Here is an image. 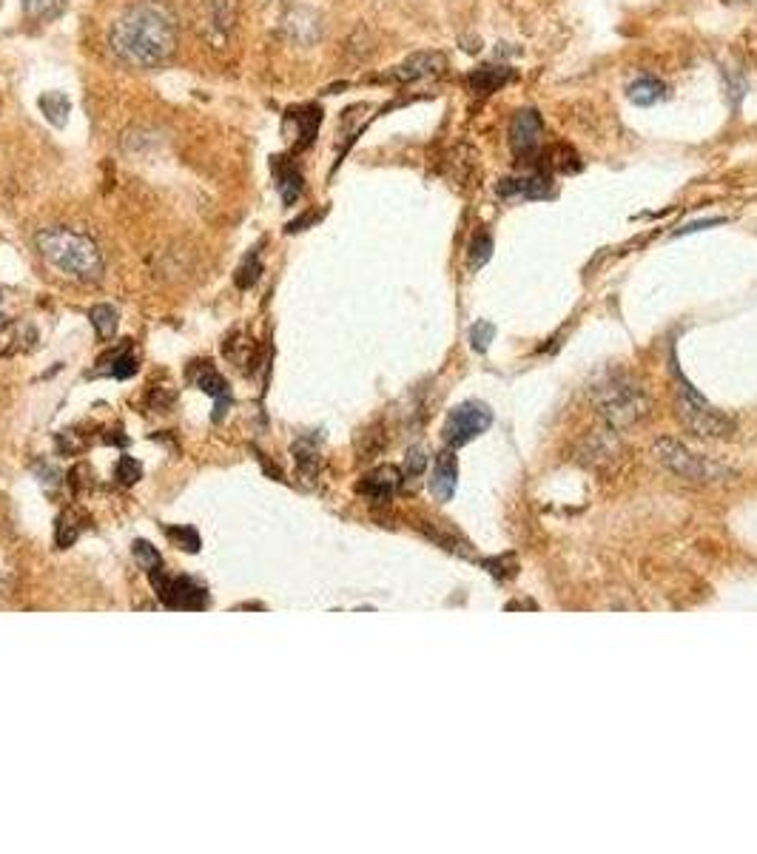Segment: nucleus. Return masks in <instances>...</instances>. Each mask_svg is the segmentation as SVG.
I'll return each mask as SVG.
<instances>
[{
  "mask_svg": "<svg viewBox=\"0 0 757 854\" xmlns=\"http://www.w3.org/2000/svg\"><path fill=\"white\" fill-rule=\"evenodd\" d=\"M180 23L168 0H140L111 23V55L131 69H154L177 49Z\"/></svg>",
  "mask_w": 757,
  "mask_h": 854,
  "instance_id": "obj_1",
  "label": "nucleus"
},
{
  "mask_svg": "<svg viewBox=\"0 0 757 854\" xmlns=\"http://www.w3.org/2000/svg\"><path fill=\"white\" fill-rule=\"evenodd\" d=\"M40 257L57 268L60 274L77 279V282H100L106 262L100 248L86 234H77L72 228H46L35 237Z\"/></svg>",
  "mask_w": 757,
  "mask_h": 854,
  "instance_id": "obj_2",
  "label": "nucleus"
},
{
  "mask_svg": "<svg viewBox=\"0 0 757 854\" xmlns=\"http://www.w3.org/2000/svg\"><path fill=\"white\" fill-rule=\"evenodd\" d=\"M595 408L612 430H627V427L638 425L641 419H647L652 402H649L647 390L635 385L632 379L610 376L595 388Z\"/></svg>",
  "mask_w": 757,
  "mask_h": 854,
  "instance_id": "obj_3",
  "label": "nucleus"
},
{
  "mask_svg": "<svg viewBox=\"0 0 757 854\" xmlns=\"http://www.w3.org/2000/svg\"><path fill=\"white\" fill-rule=\"evenodd\" d=\"M672 373H675V379H678L675 413H678L681 425H684L689 433L701 436V439H723V436H729V433L735 430V422L718 408H712V405L706 402V396H701L698 390L686 382L684 373L678 368V362H672Z\"/></svg>",
  "mask_w": 757,
  "mask_h": 854,
  "instance_id": "obj_4",
  "label": "nucleus"
},
{
  "mask_svg": "<svg viewBox=\"0 0 757 854\" xmlns=\"http://www.w3.org/2000/svg\"><path fill=\"white\" fill-rule=\"evenodd\" d=\"M655 456H658V462H661L669 473H675V476L684 479V482L712 484L726 482V479L735 476L726 465L709 459V456H701V453H695V450H689V447L675 442V439H658V442H655Z\"/></svg>",
  "mask_w": 757,
  "mask_h": 854,
  "instance_id": "obj_5",
  "label": "nucleus"
},
{
  "mask_svg": "<svg viewBox=\"0 0 757 854\" xmlns=\"http://www.w3.org/2000/svg\"><path fill=\"white\" fill-rule=\"evenodd\" d=\"M490 425H493V413H490L487 405H479V402L456 405V408L447 413V419H444V445L459 450V447L470 445L473 439H479L481 433Z\"/></svg>",
  "mask_w": 757,
  "mask_h": 854,
  "instance_id": "obj_6",
  "label": "nucleus"
},
{
  "mask_svg": "<svg viewBox=\"0 0 757 854\" xmlns=\"http://www.w3.org/2000/svg\"><path fill=\"white\" fill-rule=\"evenodd\" d=\"M148 576H151V587L157 590L160 601L168 610H203V607H208V593L200 581L188 576H166L163 570H154Z\"/></svg>",
  "mask_w": 757,
  "mask_h": 854,
  "instance_id": "obj_7",
  "label": "nucleus"
},
{
  "mask_svg": "<svg viewBox=\"0 0 757 854\" xmlns=\"http://www.w3.org/2000/svg\"><path fill=\"white\" fill-rule=\"evenodd\" d=\"M541 137H544V120L536 109H521L510 120V151L518 163H538V151H541Z\"/></svg>",
  "mask_w": 757,
  "mask_h": 854,
  "instance_id": "obj_8",
  "label": "nucleus"
},
{
  "mask_svg": "<svg viewBox=\"0 0 757 854\" xmlns=\"http://www.w3.org/2000/svg\"><path fill=\"white\" fill-rule=\"evenodd\" d=\"M496 194L507 203H524V200H547L553 197V174L550 168L536 166L530 168L527 174H516V177H504L496 186Z\"/></svg>",
  "mask_w": 757,
  "mask_h": 854,
  "instance_id": "obj_9",
  "label": "nucleus"
},
{
  "mask_svg": "<svg viewBox=\"0 0 757 854\" xmlns=\"http://www.w3.org/2000/svg\"><path fill=\"white\" fill-rule=\"evenodd\" d=\"M191 12L197 20V29L205 38L222 43L234 32L237 23V0H191Z\"/></svg>",
  "mask_w": 757,
  "mask_h": 854,
  "instance_id": "obj_10",
  "label": "nucleus"
},
{
  "mask_svg": "<svg viewBox=\"0 0 757 854\" xmlns=\"http://www.w3.org/2000/svg\"><path fill=\"white\" fill-rule=\"evenodd\" d=\"M444 69H447V60H444L442 52H416V55L407 57L405 63H399L388 75V80L405 86V83H419V80L439 77Z\"/></svg>",
  "mask_w": 757,
  "mask_h": 854,
  "instance_id": "obj_11",
  "label": "nucleus"
},
{
  "mask_svg": "<svg viewBox=\"0 0 757 854\" xmlns=\"http://www.w3.org/2000/svg\"><path fill=\"white\" fill-rule=\"evenodd\" d=\"M191 382L197 388L208 393L214 402H217V413H214V422H220L222 413H228V405H231V388L211 362H194V371H191Z\"/></svg>",
  "mask_w": 757,
  "mask_h": 854,
  "instance_id": "obj_12",
  "label": "nucleus"
},
{
  "mask_svg": "<svg viewBox=\"0 0 757 854\" xmlns=\"http://www.w3.org/2000/svg\"><path fill=\"white\" fill-rule=\"evenodd\" d=\"M456 484H459V459H456V450L447 447V450H442L436 456L430 493L436 496V502H450L453 493H456Z\"/></svg>",
  "mask_w": 757,
  "mask_h": 854,
  "instance_id": "obj_13",
  "label": "nucleus"
},
{
  "mask_svg": "<svg viewBox=\"0 0 757 854\" xmlns=\"http://www.w3.org/2000/svg\"><path fill=\"white\" fill-rule=\"evenodd\" d=\"M322 123V109L308 103V106H296L285 114V126H294V137H291V149L302 151L314 143L316 131Z\"/></svg>",
  "mask_w": 757,
  "mask_h": 854,
  "instance_id": "obj_14",
  "label": "nucleus"
},
{
  "mask_svg": "<svg viewBox=\"0 0 757 854\" xmlns=\"http://www.w3.org/2000/svg\"><path fill=\"white\" fill-rule=\"evenodd\" d=\"M402 487V470L393 465H382L376 467V470H370L368 476L359 482V493L365 496V499H370V502H388L390 496L396 493Z\"/></svg>",
  "mask_w": 757,
  "mask_h": 854,
  "instance_id": "obj_15",
  "label": "nucleus"
},
{
  "mask_svg": "<svg viewBox=\"0 0 757 854\" xmlns=\"http://www.w3.org/2000/svg\"><path fill=\"white\" fill-rule=\"evenodd\" d=\"M282 26H285V32H288V38L299 43V46H314L316 40L322 38L319 15L311 12V9H305V6H294V9L285 15Z\"/></svg>",
  "mask_w": 757,
  "mask_h": 854,
  "instance_id": "obj_16",
  "label": "nucleus"
},
{
  "mask_svg": "<svg viewBox=\"0 0 757 854\" xmlns=\"http://www.w3.org/2000/svg\"><path fill=\"white\" fill-rule=\"evenodd\" d=\"M271 171H274V180H277V191L282 197L285 205H296L302 191H305V180H302V171L285 160V157H271Z\"/></svg>",
  "mask_w": 757,
  "mask_h": 854,
  "instance_id": "obj_17",
  "label": "nucleus"
},
{
  "mask_svg": "<svg viewBox=\"0 0 757 854\" xmlns=\"http://www.w3.org/2000/svg\"><path fill=\"white\" fill-rule=\"evenodd\" d=\"M516 80V72L510 69V66H479V69H473L470 72V77H467V83H470V89L476 94H496L501 89V86H507V83H513Z\"/></svg>",
  "mask_w": 757,
  "mask_h": 854,
  "instance_id": "obj_18",
  "label": "nucleus"
},
{
  "mask_svg": "<svg viewBox=\"0 0 757 854\" xmlns=\"http://www.w3.org/2000/svg\"><path fill=\"white\" fill-rule=\"evenodd\" d=\"M627 97H629V103H635V106L647 109V106H658V103H664L666 97H669V89H666L664 80L647 75V77H638L635 83H629Z\"/></svg>",
  "mask_w": 757,
  "mask_h": 854,
  "instance_id": "obj_19",
  "label": "nucleus"
},
{
  "mask_svg": "<svg viewBox=\"0 0 757 854\" xmlns=\"http://www.w3.org/2000/svg\"><path fill=\"white\" fill-rule=\"evenodd\" d=\"M97 365H103V371L106 376H111V379H131L134 373L140 371V365H137V356H134V351H131V342H123V345H117L114 351L106 353Z\"/></svg>",
  "mask_w": 757,
  "mask_h": 854,
  "instance_id": "obj_20",
  "label": "nucleus"
},
{
  "mask_svg": "<svg viewBox=\"0 0 757 854\" xmlns=\"http://www.w3.org/2000/svg\"><path fill=\"white\" fill-rule=\"evenodd\" d=\"M37 106H40V112L46 114V120L52 123V126H57V129H63L66 126V120H69V100H66V94L60 92H46L40 100H37Z\"/></svg>",
  "mask_w": 757,
  "mask_h": 854,
  "instance_id": "obj_21",
  "label": "nucleus"
},
{
  "mask_svg": "<svg viewBox=\"0 0 757 854\" xmlns=\"http://www.w3.org/2000/svg\"><path fill=\"white\" fill-rule=\"evenodd\" d=\"M294 459L302 476H314L316 470H319V447H316L314 436H305V439L296 442Z\"/></svg>",
  "mask_w": 757,
  "mask_h": 854,
  "instance_id": "obj_22",
  "label": "nucleus"
},
{
  "mask_svg": "<svg viewBox=\"0 0 757 854\" xmlns=\"http://www.w3.org/2000/svg\"><path fill=\"white\" fill-rule=\"evenodd\" d=\"M66 9V0H23V12L26 18L37 20V23H46V20H55L63 15Z\"/></svg>",
  "mask_w": 757,
  "mask_h": 854,
  "instance_id": "obj_23",
  "label": "nucleus"
},
{
  "mask_svg": "<svg viewBox=\"0 0 757 854\" xmlns=\"http://www.w3.org/2000/svg\"><path fill=\"white\" fill-rule=\"evenodd\" d=\"M83 527H86V519H77L74 513H63V516L57 519V547H60V550L72 547L77 536L83 533Z\"/></svg>",
  "mask_w": 757,
  "mask_h": 854,
  "instance_id": "obj_24",
  "label": "nucleus"
},
{
  "mask_svg": "<svg viewBox=\"0 0 757 854\" xmlns=\"http://www.w3.org/2000/svg\"><path fill=\"white\" fill-rule=\"evenodd\" d=\"M490 257H493V237H490L487 231H479V234L473 237V242H470V248H467L470 268L479 271V268H484V265L490 262Z\"/></svg>",
  "mask_w": 757,
  "mask_h": 854,
  "instance_id": "obj_25",
  "label": "nucleus"
},
{
  "mask_svg": "<svg viewBox=\"0 0 757 854\" xmlns=\"http://www.w3.org/2000/svg\"><path fill=\"white\" fill-rule=\"evenodd\" d=\"M89 319H92L94 331H97V336H100L103 342L111 339L114 331H117V311H114L111 305H94L92 311H89Z\"/></svg>",
  "mask_w": 757,
  "mask_h": 854,
  "instance_id": "obj_26",
  "label": "nucleus"
},
{
  "mask_svg": "<svg viewBox=\"0 0 757 854\" xmlns=\"http://www.w3.org/2000/svg\"><path fill=\"white\" fill-rule=\"evenodd\" d=\"M259 277H262V260H259V248H254V251L248 254V260L237 268V277L234 279H237V288L248 291V288L257 285Z\"/></svg>",
  "mask_w": 757,
  "mask_h": 854,
  "instance_id": "obj_27",
  "label": "nucleus"
},
{
  "mask_svg": "<svg viewBox=\"0 0 757 854\" xmlns=\"http://www.w3.org/2000/svg\"><path fill=\"white\" fill-rule=\"evenodd\" d=\"M131 553H134V561L140 564V570H146V573L160 570V564H163V558H160V553H157V547H151V544L143 539H137L134 544H131Z\"/></svg>",
  "mask_w": 757,
  "mask_h": 854,
  "instance_id": "obj_28",
  "label": "nucleus"
},
{
  "mask_svg": "<svg viewBox=\"0 0 757 854\" xmlns=\"http://www.w3.org/2000/svg\"><path fill=\"white\" fill-rule=\"evenodd\" d=\"M547 157H550L547 168H558V171H567V174H573V171L581 168V163H578V151L570 149V146H555Z\"/></svg>",
  "mask_w": 757,
  "mask_h": 854,
  "instance_id": "obj_29",
  "label": "nucleus"
},
{
  "mask_svg": "<svg viewBox=\"0 0 757 854\" xmlns=\"http://www.w3.org/2000/svg\"><path fill=\"white\" fill-rule=\"evenodd\" d=\"M493 339H496V325L493 322H476L473 328H470V345H473V351L479 353H487L490 351V345H493Z\"/></svg>",
  "mask_w": 757,
  "mask_h": 854,
  "instance_id": "obj_30",
  "label": "nucleus"
},
{
  "mask_svg": "<svg viewBox=\"0 0 757 854\" xmlns=\"http://www.w3.org/2000/svg\"><path fill=\"white\" fill-rule=\"evenodd\" d=\"M114 479L120 484H137L140 479H143V465L137 462V459H131V456H123L120 462H117V467H114Z\"/></svg>",
  "mask_w": 757,
  "mask_h": 854,
  "instance_id": "obj_31",
  "label": "nucleus"
},
{
  "mask_svg": "<svg viewBox=\"0 0 757 854\" xmlns=\"http://www.w3.org/2000/svg\"><path fill=\"white\" fill-rule=\"evenodd\" d=\"M166 536L171 541H177L185 553H197V550L203 547V544H200V536H197V530H194V527H166Z\"/></svg>",
  "mask_w": 757,
  "mask_h": 854,
  "instance_id": "obj_32",
  "label": "nucleus"
},
{
  "mask_svg": "<svg viewBox=\"0 0 757 854\" xmlns=\"http://www.w3.org/2000/svg\"><path fill=\"white\" fill-rule=\"evenodd\" d=\"M20 328L18 322H6L0 328V356H12L20 351Z\"/></svg>",
  "mask_w": 757,
  "mask_h": 854,
  "instance_id": "obj_33",
  "label": "nucleus"
},
{
  "mask_svg": "<svg viewBox=\"0 0 757 854\" xmlns=\"http://www.w3.org/2000/svg\"><path fill=\"white\" fill-rule=\"evenodd\" d=\"M425 465H427V456L422 447H413L410 453H407V476H422L425 473Z\"/></svg>",
  "mask_w": 757,
  "mask_h": 854,
  "instance_id": "obj_34",
  "label": "nucleus"
},
{
  "mask_svg": "<svg viewBox=\"0 0 757 854\" xmlns=\"http://www.w3.org/2000/svg\"><path fill=\"white\" fill-rule=\"evenodd\" d=\"M726 223V217H712V220H701V223H686L681 225L672 237H684V234H698V231H703V228H712V225H723Z\"/></svg>",
  "mask_w": 757,
  "mask_h": 854,
  "instance_id": "obj_35",
  "label": "nucleus"
}]
</instances>
